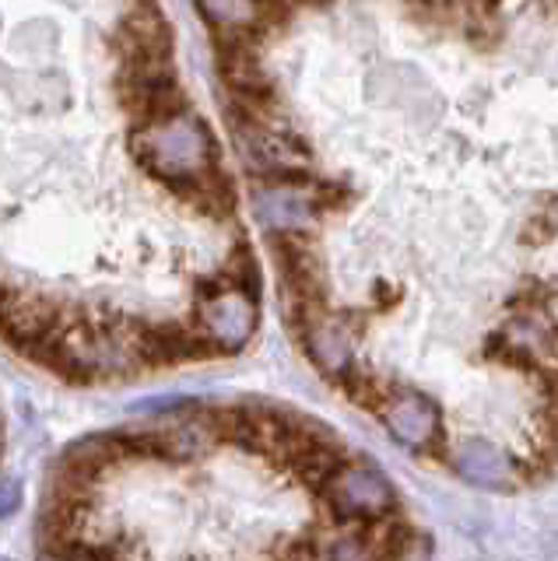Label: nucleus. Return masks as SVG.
Segmentation results:
<instances>
[{"instance_id": "f257e3e1", "label": "nucleus", "mask_w": 558, "mask_h": 561, "mask_svg": "<svg viewBox=\"0 0 558 561\" xmlns=\"http://www.w3.org/2000/svg\"><path fill=\"white\" fill-rule=\"evenodd\" d=\"M225 274L232 277V291L242 295V302L247 306H260V267H257V256H253V245L247 239H239L232 245L229 260H225Z\"/></svg>"}, {"instance_id": "f03ea898", "label": "nucleus", "mask_w": 558, "mask_h": 561, "mask_svg": "<svg viewBox=\"0 0 558 561\" xmlns=\"http://www.w3.org/2000/svg\"><path fill=\"white\" fill-rule=\"evenodd\" d=\"M267 250L274 256V263H292L306 253L317 250V232L309 225H288V228H271L267 232Z\"/></svg>"}, {"instance_id": "7ed1b4c3", "label": "nucleus", "mask_w": 558, "mask_h": 561, "mask_svg": "<svg viewBox=\"0 0 558 561\" xmlns=\"http://www.w3.org/2000/svg\"><path fill=\"white\" fill-rule=\"evenodd\" d=\"M309 190H312V201H309L312 215H330V210H341L352 201V190L341 180H323V175H317V180L309 183Z\"/></svg>"}, {"instance_id": "20e7f679", "label": "nucleus", "mask_w": 558, "mask_h": 561, "mask_svg": "<svg viewBox=\"0 0 558 561\" xmlns=\"http://www.w3.org/2000/svg\"><path fill=\"white\" fill-rule=\"evenodd\" d=\"M225 295H232V277L225 274V271H215V274H207V277H201L197 285H194V298H197L201 306L221 302Z\"/></svg>"}, {"instance_id": "39448f33", "label": "nucleus", "mask_w": 558, "mask_h": 561, "mask_svg": "<svg viewBox=\"0 0 558 561\" xmlns=\"http://www.w3.org/2000/svg\"><path fill=\"white\" fill-rule=\"evenodd\" d=\"M334 0H299V8H330Z\"/></svg>"}, {"instance_id": "423d86ee", "label": "nucleus", "mask_w": 558, "mask_h": 561, "mask_svg": "<svg viewBox=\"0 0 558 561\" xmlns=\"http://www.w3.org/2000/svg\"><path fill=\"white\" fill-rule=\"evenodd\" d=\"M397 298H400V291H379V302H383V306L397 302Z\"/></svg>"}]
</instances>
